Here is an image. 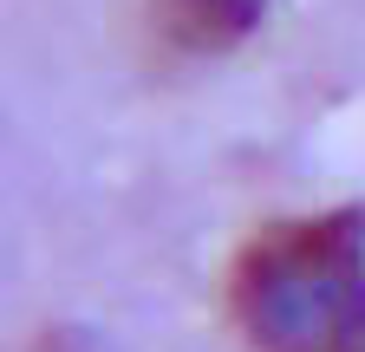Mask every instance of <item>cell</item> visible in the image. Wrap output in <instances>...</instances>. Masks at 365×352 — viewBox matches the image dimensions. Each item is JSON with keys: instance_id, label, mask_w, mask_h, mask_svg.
<instances>
[{"instance_id": "obj_1", "label": "cell", "mask_w": 365, "mask_h": 352, "mask_svg": "<svg viewBox=\"0 0 365 352\" xmlns=\"http://www.w3.org/2000/svg\"><path fill=\"white\" fill-rule=\"evenodd\" d=\"M228 320L255 352H365V209L248 235L228 268Z\"/></svg>"}, {"instance_id": "obj_2", "label": "cell", "mask_w": 365, "mask_h": 352, "mask_svg": "<svg viewBox=\"0 0 365 352\" xmlns=\"http://www.w3.org/2000/svg\"><path fill=\"white\" fill-rule=\"evenodd\" d=\"M267 0H150V26L176 59H222L261 26Z\"/></svg>"}]
</instances>
